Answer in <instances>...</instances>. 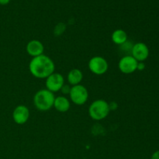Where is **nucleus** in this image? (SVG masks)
Masks as SVG:
<instances>
[{"label": "nucleus", "instance_id": "nucleus-1", "mask_svg": "<svg viewBox=\"0 0 159 159\" xmlns=\"http://www.w3.org/2000/svg\"><path fill=\"white\" fill-rule=\"evenodd\" d=\"M29 69L32 75L37 79H47L54 72L55 65L48 56L41 54L33 57L29 65Z\"/></svg>", "mask_w": 159, "mask_h": 159}, {"label": "nucleus", "instance_id": "nucleus-2", "mask_svg": "<svg viewBox=\"0 0 159 159\" xmlns=\"http://www.w3.org/2000/svg\"><path fill=\"white\" fill-rule=\"evenodd\" d=\"M55 97L54 93L46 89L39 90L34 98V106L40 111H48L54 107Z\"/></svg>", "mask_w": 159, "mask_h": 159}, {"label": "nucleus", "instance_id": "nucleus-3", "mask_svg": "<svg viewBox=\"0 0 159 159\" xmlns=\"http://www.w3.org/2000/svg\"><path fill=\"white\" fill-rule=\"evenodd\" d=\"M110 112L109 103L103 99H97L94 101L89 108V114L90 117L95 120H102L105 119Z\"/></svg>", "mask_w": 159, "mask_h": 159}, {"label": "nucleus", "instance_id": "nucleus-4", "mask_svg": "<svg viewBox=\"0 0 159 159\" xmlns=\"http://www.w3.org/2000/svg\"><path fill=\"white\" fill-rule=\"evenodd\" d=\"M71 100L75 105H83L87 102L89 98V93L87 89L82 85H76L71 87L69 93Z\"/></svg>", "mask_w": 159, "mask_h": 159}, {"label": "nucleus", "instance_id": "nucleus-5", "mask_svg": "<svg viewBox=\"0 0 159 159\" xmlns=\"http://www.w3.org/2000/svg\"><path fill=\"white\" fill-rule=\"evenodd\" d=\"M108 62L104 57L96 56L92 57L89 61V68L95 75H102L108 70Z\"/></svg>", "mask_w": 159, "mask_h": 159}, {"label": "nucleus", "instance_id": "nucleus-6", "mask_svg": "<svg viewBox=\"0 0 159 159\" xmlns=\"http://www.w3.org/2000/svg\"><path fill=\"white\" fill-rule=\"evenodd\" d=\"M138 61L131 55H125L120 60L119 69L122 73L126 75L132 74L137 71Z\"/></svg>", "mask_w": 159, "mask_h": 159}, {"label": "nucleus", "instance_id": "nucleus-7", "mask_svg": "<svg viewBox=\"0 0 159 159\" xmlns=\"http://www.w3.org/2000/svg\"><path fill=\"white\" fill-rule=\"evenodd\" d=\"M45 84L47 89L54 93L61 89L62 86L65 85V79L61 74L54 72L47 78Z\"/></svg>", "mask_w": 159, "mask_h": 159}, {"label": "nucleus", "instance_id": "nucleus-8", "mask_svg": "<svg viewBox=\"0 0 159 159\" xmlns=\"http://www.w3.org/2000/svg\"><path fill=\"white\" fill-rule=\"evenodd\" d=\"M131 56H133L138 62H144L149 56L148 47L142 42L135 43L132 48Z\"/></svg>", "mask_w": 159, "mask_h": 159}, {"label": "nucleus", "instance_id": "nucleus-9", "mask_svg": "<svg viewBox=\"0 0 159 159\" xmlns=\"http://www.w3.org/2000/svg\"><path fill=\"white\" fill-rule=\"evenodd\" d=\"M12 118L16 124H26L30 118V111L26 106L20 105L15 108L12 113Z\"/></svg>", "mask_w": 159, "mask_h": 159}, {"label": "nucleus", "instance_id": "nucleus-10", "mask_svg": "<svg viewBox=\"0 0 159 159\" xmlns=\"http://www.w3.org/2000/svg\"><path fill=\"white\" fill-rule=\"evenodd\" d=\"M26 49L28 54L33 57L41 55V54H43V51H44L43 43L40 40H30L26 45Z\"/></svg>", "mask_w": 159, "mask_h": 159}, {"label": "nucleus", "instance_id": "nucleus-11", "mask_svg": "<svg viewBox=\"0 0 159 159\" xmlns=\"http://www.w3.org/2000/svg\"><path fill=\"white\" fill-rule=\"evenodd\" d=\"M54 107L60 113H65L70 108V102L65 96H57L55 98Z\"/></svg>", "mask_w": 159, "mask_h": 159}, {"label": "nucleus", "instance_id": "nucleus-12", "mask_svg": "<svg viewBox=\"0 0 159 159\" xmlns=\"http://www.w3.org/2000/svg\"><path fill=\"white\" fill-rule=\"evenodd\" d=\"M82 79H83V74H82V71L78 68H74V69L71 70L68 74V82L70 85H73V86L79 85L80 82H82Z\"/></svg>", "mask_w": 159, "mask_h": 159}, {"label": "nucleus", "instance_id": "nucleus-13", "mask_svg": "<svg viewBox=\"0 0 159 159\" xmlns=\"http://www.w3.org/2000/svg\"><path fill=\"white\" fill-rule=\"evenodd\" d=\"M112 40L117 45H122L127 40V34L124 30L121 29L116 30L112 34Z\"/></svg>", "mask_w": 159, "mask_h": 159}, {"label": "nucleus", "instance_id": "nucleus-14", "mask_svg": "<svg viewBox=\"0 0 159 159\" xmlns=\"http://www.w3.org/2000/svg\"><path fill=\"white\" fill-rule=\"evenodd\" d=\"M65 28H66V26H65V23H59L56 25V26L54 27V35L58 37V36L61 35L65 30Z\"/></svg>", "mask_w": 159, "mask_h": 159}, {"label": "nucleus", "instance_id": "nucleus-15", "mask_svg": "<svg viewBox=\"0 0 159 159\" xmlns=\"http://www.w3.org/2000/svg\"><path fill=\"white\" fill-rule=\"evenodd\" d=\"M71 87H70L68 85H64L63 86H62L61 91L62 93L65 95L69 94L70 91H71Z\"/></svg>", "mask_w": 159, "mask_h": 159}, {"label": "nucleus", "instance_id": "nucleus-16", "mask_svg": "<svg viewBox=\"0 0 159 159\" xmlns=\"http://www.w3.org/2000/svg\"><path fill=\"white\" fill-rule=\"evenodd\" d=\"M145 68V64L144 62H138V68L137 70H139V71H142Z\"/></svg>", "mask_w": 159, "mask_h": 159}, {"label": "nucleus", "instance_id": "nucleus-17", "mask_svg": "<svg viewBox=\"0 0 159 159\" xmlns=\"http://www.w3.org/2000/svg\"><path fill=\"white\" fill-rule=\"evenodd\" d=\"M151 159H159V151H156L152 154Z\"/></svg>", "mask_w": 159, "mask_h": 159}, {"label": "nucleus", "instance_id": "nucleus-18", "mask_svg": "<svg viewBox=\"0 0 159 159\" xmlns=\"http://www.w3.org/2000/svg\"><path fill=\"white\" fill-rule=\"evenodd\" d=\"M11 0H0V5L2 6H6V5L9 4Z\"/></svg>", "mask_w": 159, "mask_h": 159}]
</instances>
